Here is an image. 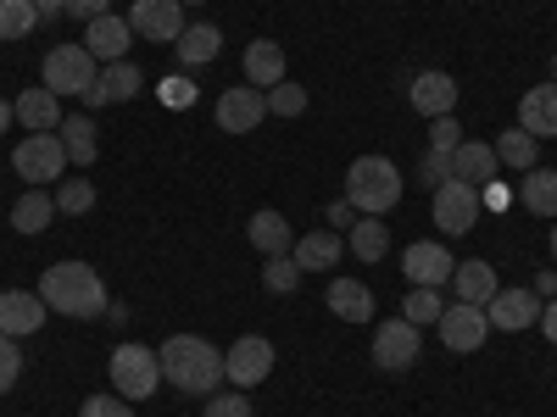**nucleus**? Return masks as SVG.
Instances as JSON below:
<instances>
[{
	"mask_svg": "<svg viewBox=\"0 0 557 417\" xmlns=\"http://www.w3.org/2000/svg\"><path fill=\"white\" fill-rule=\"evenodd\" d=\"M262 117H268V96L251 89V84H235V89L218 96V128L223 134H251Z\"/></svg>",
	"mask_w": 557,
	"mask_h": 417,
	"instance_id": "obj_14",
	"label": "nucleus"
},
{
	"mask_svg": "<svg viewBox=\"0 0 557 417\" xmlns=\"http://www.w3.org/2000/svg\"><path fill=\"white\" fill-rule=\"evenodd\" d=\"M519 128L535 139H557V84H535L519 101Z\"/></svg>",
	"mask_w": 557,
	"mask_h": 417,
	"instance_id": "obj_22",
	"label": "nucleus"
},
{
	"mask_svg": "<svg viewBox=\"0 0 557 417\" xmlns=\"http://www.w3.org/2000/svg\"><path fill=\"white\" fill-rule=\"evenodd\" d=\"M268 374H273V340H262V334H240L235 345L223 351V379L235 384V390H257Z\"/></svg>",
	"mask_w": 557,
	"mask_h": 417,
	"instance_id": "obj_6",
	"label": "nucleus"
},
{
	"mask_svg": "<svg viewBox=\"0 0 557 417\" xmlns=\"http://www.w3.org/2000/svg\"><path fill=\"white\" fill-rule=\"evenodd\" d=\"M290 256H296L301 273H330V267L346 256V240L335 235V228H318V235H301V240L290 245Z\"/></svg>",
	"mask_w": 557,
	"mask_h": 417,
	"instance_id": "obj_20",
	"label": "nucleus"
},
{
	"mask_svg": "<svg viewBox=\"0 0 557 417\" xmlns=\"http://www.w3.org/2000/svg\"><path fill=\"white\" fill-rule=\"evenodd\" d=\"M39 28L34 0H0V39H28Z\"/></svg>",
	"mask_w": 557,
	"mask_h": 417,
	"instance_id": "obj_34",
	"label": "nucleus"
},
{
	"mask_svg": "<svg viewBox=\"0 0 557 417\" xmlns=\"http://www.w3.org/2000/svg\"><path fill=\"white\" fill-rule=\"evenodd\" d=\"M39 301L62 317H101L107 312V285L89 262H57L39 273Z\"/></svg>",
	"mask_w": 557,
	"mask_h": 417,
	"instance_id": "obj_2",
	"label": "nucleus"
},
{
	"mask_svg": "<svg viewBox=\"0 0 557 417\" xmlns=\"http://www.w3.org/2000/svg\"><path fill=\"white\" fill-rule=\"evenodd\" d=\"M12 123H17V112H12V101H0V134H7Z\"/></svg>",
	"mask_w": 557,
	"mask_h": 417,
	"instance_id": "obj_49",
	"label": "nucleus"
},
{
	"mask_svg": "<svg viewBox=\"0 0 557 417\" xmlns=\"http://www.w3.org/2000/svg\"><path fill=\"white\" fill-rule=\"evenodd\" d=\"M201 417H257V412H251V401L240 390H218V395H207V412Z\"/></svg>",
	"mask_w": 557,
	"mask_h": 417,
	"instance_id": "obj_40",
	"label": "nucleus"
},
{
	"mask_svg": "<svg viewBox=\"0 0 557 417\" xmlns=\"http://www.w3.org/2000/svg\"><path fill=\"white\" fill-rule=\"evenodd\" d=\"M496 267L491 262H457V273H451V295L457 301H469V306H491L496 301Z\"/></svg>",
	"mask_w": 557,
	"mask_h": 417,
	"instance_id": "obj_24",
	"label": "nucleus"
},
{
	"mask_svg": "<svg viewBox=\"0 0 557 417\" xmlns=\"http://www.w3.org/2000/svg\"><path fill=\"white\" fill-rule=\"evenodd\" d=\"M173 51H178L184 67H207V62L223 56V28H218V23H190V28L178 34Z\"/></svg>",
	"mask_w": 557,
	"mask_h": 417,
	"instance_id": "obj_26",
	"label": "nucleus"
},
{
	"mask_svg": "<svg viewBox=\"0 0 557 417\" xmlns=\"http://www.w3.org/2000/svg\"><path fill=\"white\" fill-rule=\"evenodd\" d=\"M451 167H457V178H462V184H474V190H485V184L502 173L496 146H485V139H462V146L451 151Z\"/></svg>",
	"mask_w": 557,
	"mask_h": 417,
	"instance_id": "obj_23",
	"label": "nucleus"
},
{
	"mask_svg": "<svg viewBox=\"0 0 557 417\" xmlns=\"http://www.w3.org/2000/svg\"><path fill=\"white\" fill-rule=\"evenodd\" d=\"M530 290H535L541 301H552V295H557V267H541V273H535V285H530Z\"/></svg>",
	"mask_w": 557,
	"mask_h": 417,
	"instance_id": "obj_46",
	"label": "nucleus"
},
{
	"mask_svg": "<svg viewBox=\"0 0 557 417\" xmlns=\"http://www.w3.org/2000/svg\"><path fill=\"white\" fill-rule=\"evenodd\" d=\"M346 251L362 256V262H380V256L391 251V228H385L380 217H357V223L346 228Z\"/></svg>",
	"mask_w": 557,
	"mask_h": 417,
	"instance_id": "obj_30",
	"label": "nucleus"
},
{
	"mask_svg": "<svg viewBox=\"0 0 557 417\" xmlns=\"http://www.w3.org/2000/svg\"><path fill=\"white\" fill-rule=\"evenodd\" d=\"M462 139H457V112L446 117H430V151H457Z\"/></svg>",
	"mask_w": 557,
	"mask_h": 417,
	"instance_id": "obj_42",
	"label": "nucleus"
},
{
	"mask_svg": "<svg viewBox=\"0 0 557 417\" xmlns=\"http://www.w3.org/2000/svg\"><path fill=\"white\" fill-rule=\"evenodd\" d=\"M128 28H134V39H151V45H178V34L190 28V23H184V7H178V0H134Z\"/></svg>",
	"mask_w": 557,
	"mask_h": 417,
	"instance_id": "obj_11",
	"label": "nucleus"
},
{
	"mask_svg": "<svg viewBox=\"0 0 557 417\" xmlns=\"http://www.w3.org/2000/svg\"><path fill=\"white\" fill-rule=\"evenodd\" d=\"M178 7H201V0H178Z\"/></svg>",
	"mask_w": 557,
	"mask_h": 417,
	"instance_id": "obj_51",
	"label": "nucleus"
},
{
	"mask_svg": "<svg viewBox=\"0 0 557 417\" xmlns=\"http://www.w3.org/2000/svg\"><path fill=\"white\" fill-rule=\"evenodd\" d=\"M441 312H446V295L430 290V285H412L407 301H401V317L407 323H441Z\"/></svg>",
	"mask_w": 557,
	"mask_h": 417,
	"instance_id": "obj_33",
	"label": "nucleus"
},
{
	"mask_svg": "<svg viewBox=\"0 0 557 417\" xmlns=\"http://www.w3.org/2000/svg\"><path fill=\"white\" fill-rule=\"evenodd\" d=\"M12 112H17V123H23L28 134H57V128H62V96H51L45 84L23 89V96L12 101Z\"/></svg>",
	"mask_w": 557,
	"mask_h": 417,
	"instance_id": "obj_18",
	"label": "nucleus"
},
{
	"mask_svg": "<svg viewBox=\"0 0 557 417\" xmlns=\"http://www.w3.org/2000/svg\"><path fill=\"white\" fill-rule=\"evenodd\" d=\"M62 12H67V0H34V17L39 23H57Z\"/></svg>",
	"mask_w": 557,
	"mask_h": 417,
	"instance_id": "obj_48",
	"label": "nucleus"
},
{
	"mask_svg": "<svg viewBox=\"0 0 557 417\" xmlns=\"http://www.w3.org/2000/svg\"><path fill=\"white\" fill-rule=\"evenodd\" d=\"M62 151H67V162L73 167H89V162H96L101 156V128H96V117H89V112H73V117H62Z\"/></svg>",
	"mask_w": 557,
	"mask_h": 417,
	"instance_id": "obj_21",
	"label": "nucleus"
},
{
	"mask_svg": "<svg viewBox=\"0 0 557 417\" xmlns=\"http://www.w3.org/2000/svg\"><path fill=\"white\" fill-rule=\"evenodd\" d=\"M552 84H557V56H552Z\"/></svg>",
	"mask_w": 557,
	"mask_h": 417,
	"instance_id": "obj_52",
	"label": "nucleus"
},
{
	"mask_svg": "<svg viewBox=\"0 0 557 417\" xmlns=\"http://www.w3.org/2000/svg\"><path fill=\"white\" fill-rule=\"evenodd\" d=\"M541 295L535 290H496V301L485 306V323L491 329H502V334H519V329H535L541 323Z\"/></svg>",
	"mask_w": 557,
	"mask_h": 417,
	"instance_id": "obj_13",
	"label": "nucleus"
},
{
	"mask_svg": "<svg viewBox=\"0 0 557 417\" xmlns=\"http://www.w3.org/2000/svg\"><path fill=\"white\" fill-rule=\"evenodd\" d=\"M519 201H524V212L557 223V167H530L519 184Z\"/></svg>",
	"mask_w": 557,
	"mask_h": 417,
	"instance_id": "obj_29",
	"label": "nucleus"
},
{
	"mask_svg": "<svg viewBox=\"0 0 557 417\" xmlns=\"http://www.w3.org/2000/svg\"><path fill=\"white\" fill-rule=\"evenodd\" d=\"M301 112H307V89H301L296 78H285V84L268 89V117H301Z\"/></svg>",
	"mask_w": 557,
	"mask_h": 417,
	"instance_id": "obj_37",
	"label": "nucleus"
},
{
	"mask_svg": "<svg viewBox=\"0 0 557 417\" xmlns=\"http://www.w3.org/2000/svg\"><path fill=\"white\" fill-rule=\"evenodd\" d=\"M441 345L451 351V356H469V351H480L485 345V334H491V323H485V306H469V301H446V312H441Z\"/></svg>",
	"mask_w": 557,
	"mask_h": 417,
	"instance_id": "obj_10",
	"label": "nucleus"
},
{
	"mask_svg": "<svg viewBox=\"0 0 557 417\" xmlns=\"http://www.w3.org/2000/svg\"><path fill=\"white\" fill-rule=\"evenodd\" d=\"M157 362H162V379L184 395H218L223 384V351L201 334H168L157 345Z\"/></svg>",
	"mask_w": 557,
	"mask_h": 417,
	"instance_id": "obj_1",
	"label": "nucleus"
},
{
	"mask_svg": "<svg viewBox=\"0 0 557 417\" xmlns=\"http://www.w3.org/2000/svg\"><path fill=\"white\" fill-rule=\"evenodd\" d=\"M107 379H112V390H117L123 401H151L157 384H162V362H157L151 345L123 340V345L112 351V362H107Z\"/></svg>",
	"mask_w": 557,
	"mask_h": 417,
	"instance_id": "obj_4",
	"label": "nucleus"
},
{
	"mask_svg": "<svg viewBox=\"0 0 557 417\" xmlns=\"http://www.w3.org/2000/svg\"><path fill=\"white\" fill-rule=\"evenodd\" d=\"M323 212H330V228H335V235H346V228L357 223V206H351V201H335V206H323Z\"/></svg>",
	"mask_w": 557,
	"mask_h": 417,
	"instance_id": "obj_44",
	"label": "nucleus"
},
{
	"mask_svg": "<svg viewBox=\"0 0 557 417\" xmlns=\"http://www.w3.org/2000/svg\"><path fill=\"white\" fill-rule=\"evenodd\" d=\"M57 223V195L28 190L23 201H12V235H45Z\"/></svg>",
	"mask_w": 557,
	"mask_h": 417,
	"instance_id": "obj_28",
	"label": "nucleus"
},
{
	"mask_svg": "<svg viewBox=\"0 0 557 417\" xmlns=\"http://www.w3.org/2000/svg\"><path fill=\"white\" fill-rule=\"evenodd\" d=\"M401 273H407V285H430V290H441V285H451L457 262H451V251H446L441 240H412V245L401 251Z\"/></svg>",
	"mask_w": 557,
	"mask_h": 417,
	"instance_id": "obj_12",
	"label": "nucleus"
},
{
	"mask_svg": "<svg viewBox=\"0 0 557 417\" xmlns=\"http://www.w3.org/2000/svg\"><path fill=\"white\" fill-rule=\"evenodd\" d=\"M418 351H424V340H418V323H407V317L380 323V329H374V345H368L374 367H385V374H407V367L418 362Z\"/></svg>",
	"mask_w": 557,
	"mask_h": 417,
	"instance_id": "obj_8",
	"label": "nucleus"
},
{
	"mask_svg": "<svg viewBox=\"0 0 557 417\" xmlns=\"http://www.w3.org/2000/svg\"><path fill=\"white\" fill-rule=\"evenodd\" d=\"M262 285H268L273 295H290V290L301 285V267H296V256H262Z\"/></svg>",
	"mask_w": 557,
	"mask_h": 417,
	"instance_id": "obj_36",
	"label": "nucleus"
},
{
	"mask_svg": "<svg viewBox=\"0 0 557 417\" xmlns=\"http://www.w3.org/2000/svg\"><path fill=\"white\" fill-rule=\"evenodd\" d=\"M535 329H541V334H546V340L557 345V295H552V301L541 306V323H535Z\"/></svg>",
	"mask_w": 557,
	"mask_h": 417,
	"instance_id": "obj_47",
	"label": "nucleus"
},
{
	"mask_svg": "<svg viewBox=\"0 0 557 417\" xmlns=\"http://www.w3.org/2000/svg\"><path fill=\"white\" fill-rule=\"evenodd\" d=\"M139 89H146V73H139L134 62H107V67H101V96H107V106H112V101H134Z\"/></svg>",
	"mask_w": 557,
	"mask_h": 417,
	"instance_id": "obj_32",
	"label": "nucleus"
},
{
	"mask_svg": "<svg viewBox=\"0 0 557 417\" xmlns=\"http://www.w3.org/2000/svg\"><path fill=\"white\" fill-rule=\"evenodd\" d=\"M552 256H557V223H552Z\"/></svg>",
	"mask_w": 557,
	"mask_h": 417,
	"instance_id": "obj_50",
	"label": "nucleus"
},
{
	"mask_svg": "<svg viewBox=\"0 0 557 417\" xmlns=\"http://www.w3.org/2000/svg\"><path fill=\"white\" fill-rule=\"evenodd\" d=\"M246 84L262 89V96L273 84H285V51H278L273 39H251L246 45Z\"/></svg>",
	"mask_w": 557,
	"mask_h": 417,
	"instance_id": "obj_25",
	"label": "nucleus"
},
{
	"mask_svg": "<svg viewBox=\"0 0 557 417\" xmlns=\"http://www.w3.org/2000/svg\"><path fill=\"white\" fill-rule=\"evenodd\" d=\"M78 417H134V406H128L123 395H89V401L78 406Z\"/></svg>",
	"mask_w": 557,
	"mask_h": 417,
	"instance_id": "obj_41",
	"label": "nucleus"
},
{
	"mask_svg": "<svg viewBox=\"0 0 557 417\" xmlns=\"http://www.w3.org/2000/svg\"><path fill=\"white\" fill-rule=\"evenodd\" d=\"M107 12H112V0H67V17H78V23H96Z\"/></svg>",
	"mask_w": 557,
	"mask_h": 417,
	"instance_id": "obj_43",
	"label": "nucleus"
},
{
	"mask_svg": "<svg viewBox=\"0 0 557 417\" xmlns=\"http://www.w3.org/2000/svg\"><path fill=\"white\" fill-rule=\"evenodd\" d=\"M45 306L39 290H0V334H12V340H28L45 329Z\"/></svg>",
	"mask_w": 557,
	"mask_h": 417,
	"instance_id": "obj_15",
	"label": "nucleus"
},
{
	"mask_svg": "<svg viewBox=\"0 0 557 417\" xmlns=\"http://www.w3.org/2000/svg\"><path fill=\"white\" fill-rule=\"evenodd\" d=\"M485 201L474 184H462V178H446L441 190H435V228L441 235H469V228L480 223Z\"/></svg>",
	"mask_w": 557,
	"mask_h": 417,
	"instance_id": "obj_9",
	"label": "nucleus"
},
{
	"mask_svg": "<svg viewBox=\"0 0 557 417\" xmlns=\"http://www.w3.org/2000/svg\"><path fill=\"white\" fill-rule=\"evenodd\" d=\"M162 96H168V106H184V101H196V84H184V78H173V84L162 89Z\"/></svg>",
	"mask_w": 557,
	"mask_h": 417,
	"instance_id": "obj_45",
	"label": "nucleus"
},
{
	"mask_svg": "<svg viewBox=\"0 0 557 417\" xmlns=\"http://www.w3.org/2000/svg\"><path fill=\"white\" fill-rule=\"evenodd\" d=\"M407 101H412V112H424V117H446V112H457V78L441 73V67L418 73L407 84Z\"/></svg>",
	"mask_w": 557,
	"mask_h": 417,
	"instance_id": "obj_16",
	"label": "nucleus"
},
{
	"mask_svg": "<svg viewBox=\"0 0 557 417\" xmlns=\"http://www.w3.org/2000/svg\"><path fill=\"white\" fill-rule=\"evenodd\" d=\"M246 240H251L262 256H290V245H296V235H290L285 212H273V206L251 212V223H246Z\"/></svg>",
	"mask_w": 557,
	"mask_h": 417,
	"instance_id": "obj_19",
	"label": "nucleus"
},
{
	"mask_svg": "<svg viewBox=\"0 0 557 417\" xmlns=\"http://www.w3.org/2000/svg\"><path fill=\"white\" fill-rule=\"evenodd\" d=\"M323 301H330V312H335L341 323H368V317H374V306H380V301H374V290L357 285V278H335Z\"/></svg>",
	"mask_w": 557,
	"mask_h": 417,
	"instance_id": "obj_27",
	"label": "nucleus"
},
{
	"mask_svg": "<svg viewBox=\"0 0 557 417\" xmlns=\"http://www.w3.org/2000/svg\"><path fill=\"white\" fill-rule=\"evenodd\" d=\"M17 379H23V345L12 334H0V395H7Z\"/></svg>",
	"mask_w": 557,
	"mask_h": 417,
	"instance_id": "obj_39",
	"label": "nucleus"
},
{
	"mask_svg": "<svg viewBox=\"0 0 557 417\" xmlns=\"http://www.w3.org/2000/svg\"><path fill=\"white\" fill-rule=\"evenodd\" d=\"M128 45H134V28H128V17H96V23H84V51L89 56H101V67L107 62H128Z\"/></svg>",
	"mask_w": 557,
	"mask_h": 417,
	"instance_id": "obj_17",
	"label": "nucleus"
},
{
	"mask_svg": "<svg viewBox=\"0 0 557 417\" xmlns=\"http://www.w3.org/2000/svg\"><path fill=\"white\" fill-rule=\"evenodd\" d=\"M89 206H96V184L89 178H62L57 184V212L62 217H84Z\"/></svg>",
	"mask_w": 557,
	"mask_h": 417,
	"instance_id": "obj_35",
	"label": "nucleus"
},
{
	"mask_svg": "<svg viewBox=\"0 0 557 417\" xmlns=\"http://www.w3.org/2000/svg\"><path fill=\"white\" fill-rule=\"evenodd\" d=\"M62 167H73L67 162V151H62V134H28L23 146L12 151V173H23L34 190H45V184H57L62 178Z\"/></svg>",
	"mask_w": 557,
	"mask_h": 417,
	"instance_id": "obj_5",
	"label": "nucleus"
},
{
	"mask_svg": "<svg viewBox=\"0 0 557 417\" xmlns=\"http://www.w3.org/2000/svg\"><path fill=\"white\" fill-rule=\"evenodd\" d=\"M446 178H457V167H451V151H424V162L412 167V184H424V190H441Z\"/></svg>",
	"mask_w": 557,
	"mask_h": 417,
	"instance_id": "obj_38",
	"label": "nucleus"
},
{
	"mask_svg": "<svg viewBox=\"0 0 557 417\" xmlns=\"http://www.w3.org/2000/svg\"><path fill=\"white\" fill-rule=\"evenodd\" d=\"M401 190H407V184H401V167L391 156H357L346 167V201L357 206V217L391 212L401 201Z\"/></svg>",
	"mask_w": 557,
	"mask_h": 417,
	"instance_id": "obj_3",
	"label": "nucleus"
},
{
	"mask_svg": "<svg viewBox=\"0 0 557 417\" xmlns=\"http://www.w3.org/2000/svg\"><path fill=\"white\" fill-rule=\"evenodd\" d=\"M496 162L519 167V173L541 167V139H535V134H524V128H507V134L496 139Z\"/></svg>",
	"mask_w": 557,
	"mask_h": 417,
	"instance_id": "obj_31",
	"label": "nucleus"
},
{
	"mask_svg": "<svg viewBox=\"0 0 557 417\" xmlns=\"http://www.w3.org/2000/svg\"><path fill=\"white\" fill-rule=\"evenodd\" d=\"M39 73H45L51 96H84L89 78H96V56H89L84 45H57V51L39 62Z\"/></svg>",
	"mask_w": 557,
	"mask_h": 417,
	"instance_id": "obj_7",
	"label": "nucleus"
}]
</instances>
